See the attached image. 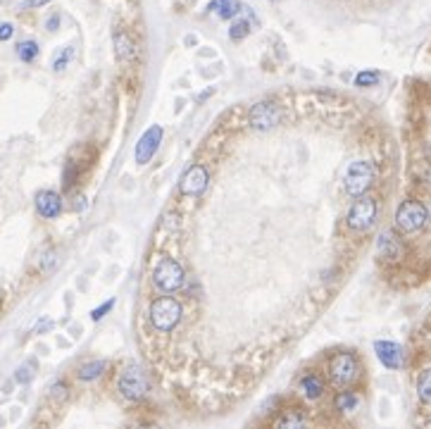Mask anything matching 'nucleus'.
<instances>
[{"instance_id":"obj_1","label":"nucleus","mask_w":431,"mask_h":429,"mask_svg":"<svg viewBox=\"0 0 431 429\" xmlns=\"http://www.w3.org/2000/svg\"><path fill=\"white\" fill-rule=\"evenodd\" d=\"M181 320V305L179 300L169 298V296H160L150 303V322L158 331L163 334H169V331L176 329Z\"/></svg>"},{"instance_id":"obj_2","label":"nucleus","mask_w":431,"mask_h":429,"mask_svg":"<svg viewBox=\"0 0 431 429\" xmlns=\"http://www.w3.org/2000/svg\"><path fill=\"white\" fill-rule=\"evenodd\" d=\"M153 282H155V286L165 293L179 291V289H184V282H186L184 267L176 260H172V257H165V260H160L158 267L153 270Z\"/></svg>"},{"instance_id":"obj_3","label":"nucleus","mask_w":431,"mask_h":429,"mask_svg":"<svg viewBox=\"0 0 431 429\" xmlns=\"http://www.w3.org/2000/svg\"><path fill=\"white\" fill-rule=\"evenodd\" d=\"M429 212L419 201H403L396 210V227L405 234L419 232L427 224Z\"/></svg>"},{"instance_id":"obj_4","label":"nucleus","mask_w":431,"mask_h":429,"mask_svg":"<svg viewBox=\"0 0 431 429\" xmlns=\"http://www.w3.org/2000/svg\"><path fill=\"white\" fill-rule=\"evenodd\" d=\"M360 363L353 353H336L329 363V379L336 386H348L358 379Z\"/></svg>"},{"instance_id":"obj_5","label":"nucleus","mask_w":431,"mask_h":429,"mask_svg":"<svg viewBox=\"0 0 431 429\" xmlns=\"http://www.w3.org/2000/svg\"><path fill=\"white\" fill-rule=\"evenodd\" d=\"M374 181V165L367 160H355L346 172V191L350 196H363Z\"/></svg>"},{"instance_id":"obj_6","label":"nucleus","mask_w":431,"mask_h":429,"mask_svg":"<svg viewBox=\"0 0 431 429\" xmlns=\"http://www.w3.org/2000/svg\"><path fill=\"white\" fill-rule=\"evenodd\" d=\"M148 377L138 365H129L120 374V391L127 401H141L148 394Z\"/></svg>"},{"instance_id":"obj_7","label":"nucleus","mask_w":431,"mask_h":429,"mask_svg":"<svg viewBox=\"0 0 431 429\" xmlns=\"http://www.w3.org/2000/svg\"><path fill=\"white\" fill-rule=\"evenodd\" d=\"M376 217V201L369 196H358V201L353 203L348 212V227L355 229V232H363V229H369L374 224Z\"/></svg>"},{"instance_id":"obj_8","label":"nucleus","mask_w":431,"mask_h":429,"mask_svg":"<svg viewBox=\"0 0 431 429\" xmlns=\"http://www.w3.org/2000/svg\"><path fill=\"white\" fill-rule=\"evenodd\" d=\"M163 136H165V129L160 125H153L141 138H138L136 150H134V158H136L138 165H148L150 160H153V155L158 153L160 143H163Z\"/></svg>"},{"instance_id":"obj_9","label":"nucleus","mask_w":431,"mask_h":429,"mask_svg":"<svg viewBox=\"0 0 431 429\" xmlns=\"http://www.w3.org/2000/svg\"><path fill=\"white\" fill-rule=\"evenodd\" d=\"M282 122V110H279L277 103L272 100H265V103H257L250 110V127L257 129V131H269Z\"/></svg>"},{"instance_id":"obj_10","label":"nucleus","mask_w":431,"mask_h":429,"mask_svg":"<svg viewBox=\"0 0 431 429\" xmlns=\"http://www.w3.org/2000/svg\"><path fill=\"white\" fill-rule=\"evenodd\" d=\"M208 181H210L208 170L203 167V165H193V167H188V170H186V174L181 176V184H179L181 196H193V198H198L203 191L208 189Z\"/></svg>"},{"instance_id":"obj_11","label":"nucleus","mask_w":431,"mask_h":429,"mask_svg":"<svg viewBox=\"0 0 431 429\" xmlns=\"http://www.w3.org/2000/svg\"><path fill=\"white\" fill-rule=\"evenodd\" d=\"M376 358L381 360V365L389 369H398L403 365V348L396 341H376L374 343Z\"/></svg>"},{"instance_id":"obj_12","label":"nucleus","mask_w":431,"mask_h":429,"mask_svg":"<svg viewBox=\"0 0 431 429\" xmlns=\"http://www.w3.org/2000/svg\"><path fill=\"white\" fill-rule=\"evenodd\" d=\"M36 210H39L41 217L55 219L57 214L62 212V198H60V193H55V191H41L39 196H36Z\"/></svg>"},{"instance_id":"obj_13","label":"nucleus","mask_w":431,"mask_h":429,"mask_svg":"<svg viewBox=\"0 0 431 429\" xmlns=\"http://www.w3.org/2000/svg\"><path fill=\"white\" fill-rule=\"evenodd\" d=\"M379 255L386 257V260H398V257H403V244L396 239L393 232H384L379 236Z\"/></svg>"},{"instance_id":"obj_14","label":"nucleus","mask_w":431,"mask_h":429,"mask_svg":"<svg viewBox=\"0 0 431 429\" xmlns=\"http://www.w3.org/2000/svg\"><path fill=\"white\" fill-rule=\"evenodd\" d=\"M115 53H117V60L122 62H131L136 57V43L131 41V36L127 31H117L115 34Z\"/></svg>"},{"instance_id":"obj_15","label":"nucleus","mask_w":431,"mask_h":429,"mask_svg":"<svg viewBox=\"0 0 431 429\" xmlns=\"http://www.w3.org/2000/svg\"><path fill=\"white\" fill-rule=\"evenodd\" d=\"M300 391H303V396L308 401H317L324 394V384H322V379L317 377V374H305V377L300 379Z\"/></svg>"},{"instance_id":"obj_16","label":"nucleus","mask_w":431,"mask_h":429,"mask_svg":"<svg viewBox=\"0 0 431 429\" xmlns=\"http://www.w3.org/2000/svg\"><path fill=\"white\" fill-rule=\"evenodd\" d=\"M210 10H212L219 19H234L236 15L241 12V3L239 0H212Z\"/></svg>"},{"instance_id":"obj_17","label":"nucleus","mask_w":431,"mask_h":429,"mask_svg":"<svg viewBox=\"0 0 431 429\" xmlns=\"http://www.w3.org/2000/svg\"><path fill=\"white\" fill-rule=\"evenodd\" d=\"M105 360H91V363H84L82 367H79V379L82 382H93V379H98V377H103V372H105Z\"/></svg>"},{"instance_id":"obj_18","label":"nucleus","mask_w":431,"mask_h":429,"mask_svg":"<svg viewBox=\"0 0 431 429\" xmlns=\"http://www.w3.org/2000/svg\"><path fill=\"white\" fill-rule=\"evenodd\" d=\"M15 51H17V57L21 62H34L36 57H39V43L31 41V39L29 41H19Z\"/></svg>"},{"instance_id":"obj_19","label":"nucleus","mask_w":431,"mask_h":429,"mask_svg":"<svg viewBox=\"0 0 431 429\" xmlns=\"http://www.w3.org/2000/svg\"><path fill=\"white\" fill-rule=\"evenodd\" d=\"M333 403H336V410H341V412H350V410H355V408H358V396L353 394V391H341V394L336 396V401H333Z\"/></svg>"},{"instance_id":"obj_20","label":"nucleus","mask_w":431,"mask_h":429,"mask_svg":"<svg viewBox=\"0 0 431 429\" xmlns=\"http://www.w3.org/2000/svg\"><path fill=\"white\" fill-rule=\"evenodd\" d=\"M248 34H250V21L236 17V21L231 24V29H229V39L231 41H244Z\"/></svg>"},{"instance_id":"obj_21","label":"nucleus","mask_w":431,"mask_h":429,"mask_svg":"<svg viewBox=\"0 0 431 429\" xmlns=\"http://www.w3.org/2000/svg\"><path fill=\"white\" fill-rule=\"evenodd\" d=\"M417 394L424 403L431 405V369H424L422 372V377H419V382H417Z\"/></svg>"},{"instance_id":"obj_22","label":"nucleus","mask_w":431,"mask_h":429,"mask_svg":"<svg viewBox=\"0 0 431 429\" xmlns=\"http://www.w3.org/2000/svg\"><path fill=\"white\" fill-rule=\"evenodd\" d=\"M77 179H79V167H77V163H74V160H69L67 167H64V174H62V186H64V191L72 189V186L77 184Z\"/></svg>"},{"instance_id":"obj_23","label":"nucleus","mask_w":431,"mask_h":429,"mask_svg":"<svg viewBox=\"0 0 431 429\" xmlns=\"http://www.w3.org/2000/svg\"><path fill=\"white\" fill-rule=\"evenodd\" d=\"M277 425L279 427H303L305 420H303V415H300L298 410H286L284 412V417H279L277 420Z\"/></svg>"},{"instance_id":"obj_24","label":"nucleus","mask_w":431,"mask_h":429,"mask_svg":"<svg viewBox=\"0 0 431 429\" xmlns=\"http://www.w3.org/2000/svg\"><path fill=\"white\" fill-rule=\"evenodd\" d=\"M72 55H74V48L72 46L62 48V51L55 55V60H53V69H55V72H64V67H67L69 60H72Z\"/></svg>"},{"instance_id":"obj_25","label":"nucleus","mask_w":431,"mask_h":429,"mask_svg":"<svg viewBox=\"0 0 431 429\" xmlns=\"http://www.w3.org/2000/svg\"><path fill=\"white\" fill-rule=\"evenodd\" d=\"M34 369H36V363H26L21 365V367L17 369V374H15V379H17L19 384H26L34 379Z\"/></svg>"},{"instance_id":"obj_26","label":"nucleus","mask_w":431,"mask_h":429,"mask_svg":"<svg viewBox=\"0 0 431 429\" xmlns=\"http://www.w3.org/2000/svg\"><path fill=\"white\" fill-rule=\"evenodd\" d=\"M379 82V72H360L355 77V86H374Z\"/></svg>"},{"instance_id":"obj_27","label":"nucleus","mask_w":431,"mask_h":429,"mask_svg":"<svg viewBox=\"0 0 431 429\" xmlns=\"http://www.w3.org/2000/svg\"><path fill=\"white\" fill-rule=\"evenodd\" d=\"M112 308H115V300H112V298H110V300H107V303H105V305H100V308H95V310H93V313H91V320H93V322H100V320H103V318H105V315H107V313H110V310H112Z\"/></svg>"},{"instance_id":"obj_28","label":"nucleus","mask_w":431,"mask_h":429,"mask_svg":"<svg viewBox=\"0 0 431 429\" xmlns=\"http://www.w3.org/2000/svg\"><path fill=\"white\" fill-rule=\"evenodd\" d=\"M51 399H55V401H64L67 399V384L64 382H55L51 386Z\"/></svg>"},{"instance_id":"obj_29","label":"nucleus","mask_w":431,"mask_h":429,"mask_svg":"<svg viewBox=\"0 0 431 429\" xmlns=\"http://www.w3.org/2000/svg\"><path fill=\"white\" fill-rule=\"evenodd\" d=\"M12 34H15V26L10 21H0V41L12 39Z\"/></svg>"},{"instance_id":"obj_30","label":"nucleus","mask_w":431,"mask_h":429,"mask_svg":"<svg viewBox=\"0 0 431 429\" xmlns=\"http://www.w3.org/2000/svg\"><path fill=\"white\" fill-rule=\"evenodd\" d=\"M57 26H60V15H53V17H48V21H46V29L48 31H57Z\"/></svg>"},{"instance_id":"obj_31","label":"nucleus","mask_w":431,"mask_h":429,"mask_svg":"<svg viewBox=\"0 0 431 429\" xmlns=\"http://www.w3.org/2000/svg\"><path fill=\"white\" fill-rule=\"evenodd\" d=\"M51 327H53V322L51 320H46V318H43L41 322H39V325H36V334H39V331H43V329H51Z\"/></svg>"},{"instance_id":"obj_32","label":"nucleus","mask_w":431,"mask_h":429,"mask_svg":"<svg viewBox=\"0 0 431 429\" xmlns=\"http://www.w3.org/2000/svg\"><path fill=\"white\" fill-rule=\"evenodd\" d=\"M46 3H51V0H26L24 8H41V5H46Z\"/></svg>"},{"instance_id":"obj_33","label":"nucleus","mask_w":431,"mask_h":429,"mask_svg":"<svg viewBox=\"0 0 431 429\" xmlns=\"http://www.w3.org/2000/svg\"><path fill=\"white\" fill-rule=\"evenodd\" d=\"M0 305H3V293H0Z\"/></svg>"},{"instance_id":"obj_34","label":"nucleus","mask_w":431,"mask_h":429,"mask_svg":"<svg viewBox=\"0 0 431 429\" xmlns=\"http://www.w3.org/2000/svg\"><path fill=\"white\" fill-rule=\"evenodd\" d=\"M272 3H279V0H272Z\"/></svg>"}]
</instances>
